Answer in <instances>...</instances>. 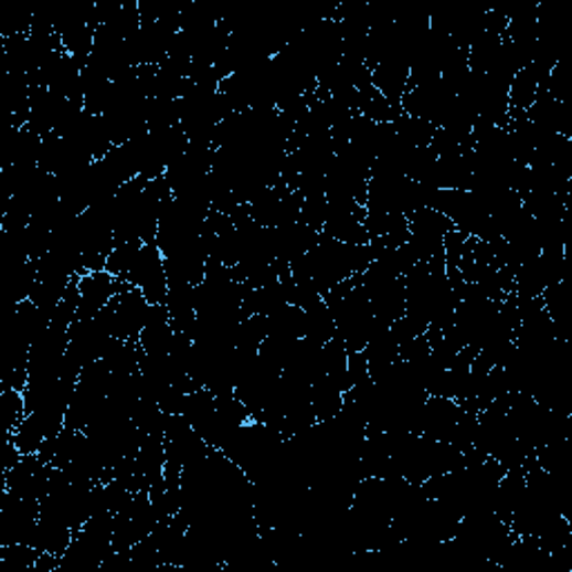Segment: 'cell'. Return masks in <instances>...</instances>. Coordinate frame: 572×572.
I'll return each instance as SVG.
<instances>
[{"label": "cell", "mask_w": 572, "mask_h": 572, "mask_svg": "<svg viewBox=\"0 0 572 572\" xmlns=\"http://www.w3.org/2000/svg\"><path fill=\"white\" fill-rule=\"evenodd\" d=\"M121 279L137 286L152 307L166 305L168 273H166V259L157 244H139Z\"/></svg>", "instance_id": "6da1fadb"}, {"label": "cell", "mask_w": 572, "mask_h": 572, "mask_svg": "<svg viewBox=\"0 0 572 572\" xmlns=\"http://www.w3.org/2000/svg\"><path fill=\"white\" fill-rule=\"evenodd\" d=\"M128 286L121 277H115L108 271H94L85 273L78 279V292H81V305L76 318H94L99 311H104L110 300L121 294Z\"/></svg>", "instance_id": "7a4b0ae2"}, {"label": "cell", "mask_w": 572, "mask_h": 572, "mask_svg": "<svg viewBox=\"0 0 572 572\" xmlns=\"http://www.w3.org/2000/svg\"><path fill=\"white\" fill-rule=\"evenodd\" d=\"M0 419H3L6 432L14 434V430L25 421L28 416V407H25V396L19 390H8L3 396H0Z\"/></svg>", "instance_id": "3957f363"}]
</instances>
